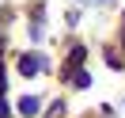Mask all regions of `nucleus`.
Listing matches in <instances>:
<instances>
[{"instance_id": "5", "label": "nucleus", "mask_w": 125, "mask_h": 118, "mask_svg": "<svg viewBox=\"0 0 125 118\" xmlns=\"http://www.w3.org/2000/svg\"><path fill=\"white\" fill-rule=\"evenodd\" d=\"M4 114H8V107H4V99H0V118H4Z\"/></svg>"}, {"instance_id": "4", "label": "nucleus", "mask_w": 125, "mask_h": 118, "mask_svg": "<svg viewBox=\"0 0 125 118\" xmlns=\"http://www.w3.org/2000/svg\"><path fill=\"white\" fill-rule=\"evenodd\" d=\"M87 4H114V0H87Z\"/></svg>"}, {"instance_id": "2", "label": "nucleus", "mask_w": 125, "mask_h": 118, "mask_svg": "<svg viewBox=\"0 0 125 118\" xmlns=\"http://www.w3.org/2000/svg\"><path fill=\"white\" fill-rule=\"evenodd\" d=\"M19 114L34 118V114H38V99H34V95H23V99H19Z\"/></svg>"}, {"instance_id": "1", "label": "nucleus", "mask_w": 125, "mask_h": 118, "mask_svg": "<svg viewBox=\"0 0 125 118\" xmlns=\"http://www.w3.org/2000/svg\"><path fill=\"white\" fill-rule=\"evenodd\" d=\"M38 69H42V57H38V53H27V57H19V72H23V76H34Z\"/></svg>"}, {"instance_id": "3", "label": "nucleus", "mask_w": 125, "mask_h": 118, "mask_svg": "<svg viewBox=\"0 0 125 118\" xmlns=\"http://www.w3.org/2000/svg\"><path fill=\"white\" fill-rule=\"evenodd\" d=\"M72 84H76V88H87V84H91V72L76 69V72H72Z\"/></svg>"}]
</instances>
